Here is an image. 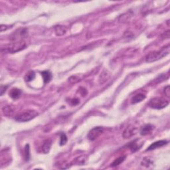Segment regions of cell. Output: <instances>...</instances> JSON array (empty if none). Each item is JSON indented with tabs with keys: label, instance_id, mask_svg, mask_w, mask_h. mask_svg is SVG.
Masks as SVG:
<instances>
[{
	"label": "cell",
	"instance_id": "cell-1",
	"mask_svg": "<svg viewBox=\"0 0 170 170\" xmlns=\"http://www.w3.org/2000/svg\"><path fill=\"white\" fill-rule=\"evenodd\" d=\"M27 45L24 41H15L10 42L2 46L1 51L3 54H11V53H15L21 51L26 47Z\"/></svg>",
	"mask_w": 170,
	"mask_h": 170
},
{
	"label": "cell",
	"instance_id": "cell-2",
	"mask_svg": "<svg viewBox=\"0 0 170 170\" xmlns=\"http://www.w3.org/2000/svg\"><path fill=\"white\" fill-rule=\"evenodd\" d=\"M170 47L168 44L167 45L163 47L160 51H154L149 53L146 57V61L147 62H153L157 61L158 60L162 59L163 57H166V56L169 53Z\"/></svg>",
	"mask_w": 170,
	"mask_h": 170
},
{
	"label": "cell",
	"instance_id": "cell-3",
	"mask_svg": "<svg viewBox=\"0 0 170 170\" xmlns=\"http://www.w3.org/2000/svg\"><path fill=\"white\" fill-rule=\"evenodd\" d=\"M38 114H38L37 111L33 110H28L25 111L15 116V120L19 122H28L33 119V118H35V117H37Z\"/></svg>",
	"mask_w": 170,
	"mask_h": 170
},
{
	"label": "cell",
	"instance_id": "cell-4",
	"mask_svg": "<svg viewBox=\"0 0 170 170\" xmlns=\"http://www.w3.org/2000/svg\"><path fill=\"white\" fill-rule=\"evenodd\" d=\"M169 104L168 100L162 98L156 97L152 98L149 102V106L154 109H162L166 107Z\"/></svg>",
	"mask_w": 170,
	"mask_h": 170
},
{
	"label": "cell",
	"instance_id": "cell-5",
	"mask_svg": "<svg viewBox=\"0 0 170 170\" xmlns=\"http://www.w3.org/2000/svg\"><path fill=\"white\" fill-rule=\"evenodd\" d=\"M27 30L26 29H19L15 31L13 33L12 37H11V39H12V41H13V42L21 41H23L24 38L27 37Z\"/></svg>",
	"mask_w": 170,
	"mask_h": 170
},
{
	"label": "cell",
	"instance_id": "cell-6",
	"mask_svg": "<svg viewBox=\"0 0 170 170\" xmlns=\"http://www.w3.org/2000/svg\"><path fill=\"white\" fill-rule=\"evenodd\" d=\"M104 128L102 127H95L90 130L88 134V138L90 141H95L97 140L101 134L103 133Z\"/></svg>",
	"mask_w": 170,
	"mask_h": 170
},
{
	"label": "cell",
	"instance_id": "cell-7",
	"mask_svg": "<svg viewBox=\"0 0 170 170\" xmlns=\"http://www.w3.org/2000/svg\"><path fill=\"white\" fill-rule=\"evenodd\" d=\"M138 128H137L134 127L133 126H129L127 127L125 130L123 132L122 136L123 138H125V139H128V138H130L132 137L133 136L135 135V134L137 133Z\"/></svg>",
	"mask_w": 170,
	"mask_h": 170
},
{
	"label": "cell",
	"instance_id": "cell-8",
	"mask_svg": "<svg viewBox=\"0 0 170 170\" xmlns=\"http://www.w3.org/2000/svg\"><path fill=\"white\" fill-rule=\"evenodd\" d=\"M167 144V141L166 140H160L157 141V142L152 143V144L147 147L146 151H151L153 150V149H155L156 148H158L160 147H162L166 145Z\"/></svg>",
	"mask_w": 170,
	"mask_h": 170
},
{
	"label": "cell",
	"instance_id": "cell-9",
	"mask_svg": "<svg viewBox=\"0 0 170 170\" xmlns=\"http://www.w3.org/2000/svg\"><path fill=\"white\" fill-rule=\"evenodd\" d=\"M52 146V140L51 139H47L44 141L42 146V151L43 154H47L51 149Z\"/></svg>",
	"mask_w": 170,
	"mask_h": 170
},
{
	"label": "cell",
	"instance_id": "cell-10",
	"mask_svg": "<svg viewBox=\"0 0 170 170\" xmlns=\"http://www.w3.org/2000/svg\"><path fill=\"white\" fill-rule=\"evenodd\" d=\"M146 95L142 93H139L138 95L134 96V97L132 98V104H135L137 103H139V102H142V100H144L145 98H146Z\"/></svg>",
	"mask_w": 170,
	"mask_h": 170
},
{
	"label": "cell",
	"instance_id": "cell-11",
	"mask_svg": "<svg viewBox=\"0 0 170 170\" xmlns=\"http://www.w3.org/2000/svg\"><path fill=\"white\" fill-rule=\"evenodd\" d=\"M41 75L45 84H47L52 79V74L49 71H45L41 73Z\"/></svg>",
	"mask_w": 170,
	"mask_h": 170
},
{
	"label": "cell",
	"instance_id": "cell-12",
	"mask_svg": "<svg viewBox=\"0 0 170 170\" xmlns=\"http://www.w3.org/2000/svg\"><path fill=\"white\" fill-rule=\"evenodd\" d=\"M153 128H154V126H152V125L146 124V126H144L142 129H141V130H140L141 135H142V136L147 135V134H149V133L151 132Z\"/></svg>",
	"mask_w": 170,
	"mask_h": 170
},
{
	"label": "cell",
	"instance_id": "cell-13",
	"mask_svg": "<svg viewBox=\"0 0 170 170\" xmlns=\"http://www.w3.org/2000/svg\"><path fill=\"white\" fill-rule=\"evenodd\" d=\"M55 33L57 36H62L66 33V29L64 26L62 25H56L54 28Z\"/></svg>",
	"mask_w": 170,
	"mask_h": 170
},
{
	"label": "cell",
	"instance_id": "cell-14",
	"mask_svg": "<svg viewBox=\"0 0 170 170\" xmlns=\"http://www.w3.org/2000/svg\"><path fill=\"white\" fill-rule=\"evenodd\" d=\"M21 95V91L18 88H12L11 91L10 92V97H12L13 99H17L20 97V96Z\"/></svg>",
	"mask_w": 170,
	"mask_h": 170
},
{
	"label": "cell",
	"instance_id": "cell-15",
	"mask_svg": "<svg viewBox=\"0 0 170 170\" xmlns=\"http://www.w3.org/2000/svg\"><path fill=\"white\" fill-rule=\"evenodd\" d=\"M142 144L139 145V143L137 142V140H135L134 141V142H132L131 143H130L128 147L130 149V150L134 152L138 150V149H140V147H142Z\"/></svg>",
	"mask_w": 170,
	"mask_h": 170
},
{
	"label": "cell",
	"instance_id": "cell-16",
	"mask_svg": "<svg viewBox=\"0 0 170 170\" xmlns=\"http://www.w3.org/2000/svg\"><path fill=\"white\" fill-rule=\"evenodd\" d=\"M2 111H3V114L6 116H12L13 112H14V110H13V107L11 106H4L3 109H2Z\"/></svg>",
	"mask_w": 170,
	"mask_h": 170
},
{
	"label": "cell",
	"instance_id": "cell-17",
	"mask_svg": "<svg viewBox=\"0 0 170 170\" xmlns=\"http://www.w3.org/2000/svg\"><path fill=\"white\" fill-rule=\"evenodd\" d=\"M35 78V73H34V71H29L26 73L24 79L26 82H30L34 80Z\"/></svg>",
	"mask_w": 170,
	"mask_h": 170
},
{
	"label": "cell",
	"instance_id": "cell-18",
	"mask_svg": "<svg viewBox=\"0 0 170 170\" xmlns=\"http://www.w3.org/2000/svg\"><path fill=\"white\" fill-rule=\"evenodd\" d=\"M126 158V156H120V157H119V158H116V160L114 161L112 163L111 166L112 167H116V166H118V165H119L120 164H121L125 160Z\"/></svg>",
	"mask_w": 170,
	"mask_h": 170
},
{
	"label": "cell",
	"instance_id": "cell-19",
	"mask_svg": "<svg viewBox=\"0 0 170 170\" xmlns=\"http://www.w3.org/2000/svg\"><path fill=\"white\" fill-rule=\"evenodd\" d=\"M24 155H25V159L27 162H28L30 159V148H29V145L27 144L25 147V150H24Z\"/></svg>",
	"mask_w": 170,
	"mask_h": 170
},
{
	"label": "cell",
	"instance_id": "cell-20",
	"mask_svg": "<svg viewBox=\"0 0 170 170\" xmlns=\"http://www.w3.org/2000/svg\"><path fill=\"white\" fill-rule=\"evenodd\" d=\"M85 162V158L84 156H80L77 158H76L75 160L73 161V163L75 164H79V165H82Z\"/></svg>",
	"mask_w": 170,
	"mask_h": 170
},
{
	"label": "cell",
	"instance_id": "cell-21",
	"mask_svg": "<svg viewBox=\"0 0 170 170\" xmlns=\"http://www.w3.org/2000/svg\"><path fill=\"white\" fill-rule=\"evenodd\" d=\"M67 142V137L64 134H61V140H60V145L61 146H63L65 145L66 143Z\"/></svg>",
	"mask_w": 170,
	"mask_h": 170
},
{
	"label": "cell",
	"instance_id": "cell-22",
	"mask_svg": "<svg viewBox=\"0 0 170 170\" xmlns=\"http://www.w3.org/2000/svg\"><path fill=\"white\" fill-rule=\"evenodd\" d=\"M151 160H149V158H145L144 159V160H143V162L142 163V164L143 165H146V167H149V165L151 164Z\"/></svg>",
	"mask_w": 170,
	"mask_h": 170
},
{
	"label": "cell",
	"instance_id": "cell-23",
	"mask_svg": "<svg viewBox=\"0 0 170 170\" xmlns=\"http://www.w3.org/2000/svg\"><path fill=\"white\" fill-rule=\"evenodd\" d=\"M164 93L167 97H169L170 96V90H169V86L167 85L164 88Z\"/></svg>",
	"mask_w": 170,
	"mask_h": 170
},
{
	"label": "cell",
	"instance_id": "cell-24",
	"mask_svg": "<svg viewBox=\"0 0 170 170\" xmlns=\"http://www.w3.org/2000/svg\"><path fill=\"white\" fill-rule=\"evenodd\" d=\"M71 104H72L73 105H77L78 104H79V102H80V100H79V99H78V98H73V99H72L71 100Z\"/></svg>",
	"mask_w": 170,
	"mask_h": 170
},
{
	"label": "cell",
	"instance_id": "cell-25",
	"mask_svg": "<svg viewBox=\"0 0 170 170\" xmlns=\"http://www.w3.org/2000/svg\"><path fill=\"white\" fill-rule=\"evenodd\" d=\"M0 27H1V31H3L8 29V27L7 25H1Z\"/></svg>",
	"mask_w": 170,
	"mask_h": 170
},
{
	"label": "cell",
	"instance_id": "cell-26",
	"mask_svg": "<svg viewBox=\"0 0 170 170\" xmlns=\"http://www.w3.org/2000/svg\"><path fill=\"white\" fill-rule=\"evenodd\" d=\"M8 88V86H1V95H3V92L6 90V88Z\"/></svg>",
	"mask_w": 170,
	"mask_h": 170
}]
</instances>
